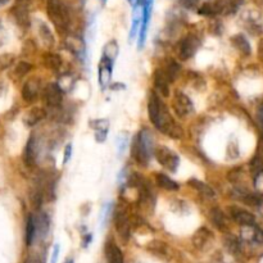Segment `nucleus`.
I'll list each match as a JSON object with an SVG mask.
<instances>
[{"label":"nucleus","mask_w":263,"mask_h":263,"mask_svg":"<svg viewBox=\"0 0 263 263\" xmlns=\"http://www.w3.org/2000/svg\"><path fill=\"white\" fill-rule=\"evenodd\" d=\"M148 115L153 125L159 131L174 139H180L184 135L182 128L174 121L166 105L161 102L157 94H152L148 103Z\"/></svg>","instance_id":"nucleus-1"},{"label":"nucleus","mask_w":263,"mask_h":263,"mask_svg":"<svg viewBox=\"0 0 263 263\" xmlns=\"http://www.w3.org/2000/svg\"><path fill=\"white\" fill-rule=\"evenodd\" d=\"M46 13L59 33L64 35L68 32L71 26V13L63 0H48Z\"/></svg>","instance_id":"nucleus-2"},{"label":"nucleus","mask_w":263,"mask_h":263,"mask_svg":"<svg viewBox=\"0 0 263 263\" xmlns=\"http://www.w3.org/2000/svg\"><path fill=\"white\" fill-rule=\"evenodd\" d=\"M152 141L153 139H152L149 131L144 130L138 136H135L133 144H131V157L141 166L148 164L152 151Z\"/></svg>","instance_id":"nucleus-3"},{"label":"nucleus","mask_w":263,"mask_h":263,"mask_svg":"<svg viewBox=\"0 0 263 263\" xmlns=\"http://www.w3.org/2000/svg\"><path fill=\"white\" fill-rule=\"evenodd\" d=\"M154 157L158 161V163L162 164L168 171H176L177 167H179V157L174 152L170 151L168 148H166V146H158L154 151Z\"/></svg>","instance_id":"nucleus-4"},{"label":"nucleus","mask_w":263,"mask_h":263,"mask_svg":"<svg viewBox=\"0 0 263 263\" xmlns=\"http://www.w3.org/2000/svg\"><path fill=\"white\" fill-rule=\"evenodd\" d=\"M199 46H200V41L197 36L193 35V33L185 36V37L180 41L179 48H177V53H179L180 59H182V61H187V59H190L195 53H197Z\"/></svg>","instance_id":"nucleus-5"},{"label":"nucleus","mask_w":263,"mask_h":263,"mask_svg":"<svg viewBox=\"0 0 263 263\" xmlns=\"http://www.w3.org/2000/svg\"><path fill=\"white\" fill-rule=\"evenodd\" d=\"M172 108H174L175 113L179 116L180 118L186 117L187 115L193 112L194 107H193V103L190 100V98L186 94H184L182 91L177 90L174 95V100H172Z\"/></svg>","instance_id":"nucleus-6"},{"label":"nucleus","mask_w":263,"mask_h":263,"mask_svg":"<svg viewBox=\"0 0 263 263\" xmlns=\"http://www.w3.org/2000/svg\"><path fill=\"white\" fill-rule=\"evenodd\" d=\"M115 228L123 243H127L131 238V222L126 213L117 212L115 216Z\"/></svg>","instance_id":"nucleus-7"},{"label":"nucleus","mask_w":263,"mask_h":263,"mask_svg":"<svg viewBox=\"0 0 263 263\" xmlns=\"http://www.w3.org/2000/svg\"><path fill=\"white\" fill-rule=\"evenodd\" d=\"M63 100V90L57 84H49L44 90V102L50 108L61 107Z\"/></svg>","instance_id":"nucleus-8"},{"label":"nucleus","mask_w":263,"mask_h":263,"mask_svg":"<svg viewBox=\"0 0 263 263\" xmlns=\"http://www.w3.org/2000/svg\"><path fill=\"white\" fill-rule=\"evenodd\" d=\"M229 215L236 223L241 225L243 228L244 226H254V223H256L254 216L251 212H248V211L243 210V208L230 207L229 208Z\"/></svg>","instance_id":"nucleus-9"},{"label":"nucleus","mask_w":263,"mask_h":263,"mask_svg":"<svg viewBox=\"0 0 263 263\" xmlns=\"http://www.w3.org/2000/svg\"><path fill=\"white\" fill-rule=\"evenodd\" d=\"M112 66L113 62L102 57L99 63V85L102 89H105L109 85L110 79H112Z\"/></svg>","instance_id":"nucleus-10"},{"label":"nucleus","mask_w":263,"mask_h":263,"mask_svg":"<svg viewBox=\"0 0 263 263\" xmlns=\"http://www.w3.org/2000/svg\"><path fill=\"white\" fill-rule=\"evenodd\" d=\"M211 240H212V233L207 228L198 229L193 236V244L197 249H204V247H207Z\"/></svg>","instance_id":"nucleus-11"},{"label":"nucleus","mask_w":263,"mask_h":263,"mask_svg":"<svg viewBox=\"0 0 263 263\" xmlns=\"http://www.w3.org/2000/svg\"><path fill=\"white\" fill-rule=\"evenodd\" d=\"M39 95V82L37 80H28L22 87V98L25 102L32 103Z\"/></svg>","instance_id":"nucleus-12"},{"label":"nucleus","mask_w":263,"mask_h":263,"mask_svg":"<svg viewBox=\"0 0 263 263\" xmlns=\"http://www.w3.org/2000/svg\"><path fill=\"white\" fill-rule=\"evenodd\" d=\"M36 157H37V151H36V140L35 136H31L27 141V145H26L25 154H23V159H25V163L28 167H33L36 164Z\"/></svg>","instance_id":"nucleus-13"},{"label":"nucleus","mask_w":263,"mask_h":263,"mask_svg":"<svg viewBox=\"0 0 263 263\" xmlns=\"http://www.w3.org/2000/svg\"><path fill=\"white\" fill-rule=\"evenodd\" d=\"M154 85H156V89L163 97H170V82L162 69H157L156 73H154Z\"/></svg>","instance_id":"nucleus-14"},{"label":"nucleus","mask_w":263,"mask_h":263,"mask_svg":"<svg viewBox=\"0 0 263 263\" xmlns=\"http://www.w3.org/2000/svg\"><path fill=\"white\" fill-rule=\"evenodd\" d=\"M105 257H107L108 263H123V254L121 249L116 246L115 243L105 244Z\"/></svg>","instance_id":"nucleus-15"},{"label":"nucleus","mask_w":263,"mask_h":263,"mask_svg":"<svg viewBox=\"0 0 263 263\" xmlns=\"http://www.w3.org/2000/svg\"><path fill=\"white\" fill-rule=\"evenodd\" d=\"M46 117V112L44 108L35 107L32 109H30L27 112V115L25 116V122L28 126H35L36 123H39L40 121H43Z\"/></svg>","instance_id":"nucleus-16"},{"label":"nucleus","mask_w":263,"mask_h":263,"mask_svg":"<svg viewBox=\"0 0 263 263\" xmlns=\"http://www.w3.org/2000/svg\"><path fill=\"white\" fill-rule=\"evenodd\" d=\"M210 218L211 222L221 231H225L228 229V220H226V216L223 215V212L218 208H212L210 212Z\"/></svg>","instance_id":"nucleus-17"},{"label":"nucleus","mask_w":263,"mask_h":263,"mask_svg":"<svg viewBox=\"0 0 263 263\" xmlns=\"http://www.w3.org/2000/svg\"><path fill=\"white\" fill-rule=\"evenodd\" d=\"M13 15L18 25L23 28H27L30 26V15H28V8L21 7V5H14L13 8Z\"/></svg>","instance_id":"nucleus-18"},{"label":"nucleus","mask_w":263,"mask_h":263,"mask_svg":"<svg viewBox=\"0 0 263 263\" xmlns=\"http://www.w3.org/2000/svg\"><path fill=\"white\" fill-rule=\"evenodd\" d=\"M223 10L222 4L221 2H216V3H204L202 7L198 9V13L200 15H205V17H215L217 15L218 13H221Z\"/></svg>","instance_id":"nucleus-19"},{"label":"nucleus","mask_w":263,"mask_h":263,"mask_svg":"<svg viewBox=\"0 0 263 263\" xmlns=\"http://www.w3.org/2000/svg\"><path fill=\"white\" fill-rule=\"evenodd\" d=\"M37 33L40 36L41 41L44 43V45L48 46V48L54 45V36L45 22H41V21L37 22Z\"/></svg>","instance_id":"nucleus-20"},{"label":"nucleus","mask_w":263,"mask_h":263,"mask_svg":"<svg viewBox=\"0 0 263 263\" xmlns=\"http://www.w3.org/2000/svg\"><path fill=\"white\" fill-rule=\"evenodd\" d=\"M231 43L234 44L236 49H238L240 53H243L244 55H249L252 53V48H251V44L249 41L247 40V37L241 33H238V35L233 36L231 37Z\"/></svg>","instance_id":"nucleus-21"},{"label":"nucleus","mask_w":263,"mask_h":263,"mask_svg":"<svg viewBox=\"0 0 263 263\" xmlns=\"http://www.w3.org/2000/svg\"><path fill=\"white\" fill-rule=\"evenodd\" d=\"M35 225H36V236L39 238H45L46 234L49 231V218L46 216V213H40L37 218H35Z\"/></svg>","instance_id":"nucleus-22"},{"label":"nucleus","mask_w":263,"mask_h":263,"mask_svg":"<svg viewBox=\"0 0 263 263\" xmlns=\"http://www.w3.org/2000/svg\"><path fill=\"white\" fill-rule=\"evenodd\" d=\"M162 71H163V73L166 74L167 80H168V82L171 84V82H174L175 80L177 79V76L180 74V72H181V67H180V64L177 63V62L170 61L168 63H167L166 68L162 69Z\"/></svg>","instance_id":"nucleus-23"},{"label":"nucleus","mask_w":263,"mask_h":263,"mask_svg":"<svg viewBox=\"0 0 263 263\" xmlns=\"http://www.w3.org/2000/svg\"><path fill=\"white\" fill-rule=\"evenodd\" d=\"M44 64L48 69H51V71H57V69L61 68L62 66V58L58 55V54L53 53H46L43 58Z\"/></svg>","instance_id":"nucleus-24"},{"label":"nucleus","mask_w":263,"mask_h":263,"mask_svg":"<svg viewBox=\"0 0 263 263\" xmlns=\"http://www.w3.org/2000/svg\"><path fill=\"white\" fill-rule=\"evenodd\" d=\"M156 181L158 184V186L163 187V189L170 190V192H174V190L179 189V185L177 182H175L174 180L170 179L167 175L164 174H157L156 175Z\"/></svg>","instance_id":"nucleus-25"},{"label":"nucleus","mask_w":263,"mask_h":263,"mask_svg":"<svg viewBox=\"0 0 263 263\" xmlns=\"http://www.w3.org/2000/svg\"><path fill=\"white\" fill-rule=\"evenodd\" d=\"M187 184H189L192 187H194L195 190H198V192L202 193V194L207 195V197H210V198L215 197V194H216L215 190H213L211 186H208L207 184H204V182L199 181V180L192 179L187 181Z\"/></svg>","instance_id":"nucleus-26"},{"label":"nucleus","mask_w":263,"mask_h":263,"mask_svg":"<svg viewBox=\"0 0 263 263\" xmlns=\"http://www.w3.org/2000/svg\"><path fill=\"white\" fill-rule=\"evenodd\" d=\"M35 238H36L35 217H33V216H28L27 226H26V243H27L28 247L32 246Z\"/></svg>","instance_id":"nucleus-27"},{"label":"nucleus","mask_w":263,"mask_h":263,"mask_svg":"<svg viewBox=\"0 0 263 263\" xmlns=\"http://www.w3.org/2000/svg\"><path fill=\"white\" fill-rule=\"evenodd\" d=\"M28 197H30L32 207L36 208V210H39V208L41 207V203H43L44 190L41 189V186L33 187V189L30 192V195H28Z\"/></svg>","instance_id":"nucleus-28"},{"label":"nucleus","mask_w":263,"mask_h":263,"mask_svg":"<svg viewBox=\"0 0 263 263\" xmlns=\"http://www.w3.org/2000/svg\"><path fill=\"white\" fill-rule=\"evenodd\" d=\"M118 55V45L115 40L109 41V43L105 44L104 49H103V57L107 59H109L110 62H113L116 59V57Z\"/></svg>","instance_id":"nucleus-29"},{"label":"nucleus","mask_w":263,"mask_h":263,"mask_svg":"<svg viewBox=\"0 0 263 263\" xmlns=\"http://www.w3.org/2000/svg\"><path fill=\"white\" fill-rule=\"evenodd\" d=\"M67 44H68L69 50H71L72 53L77 54V55H80V54L82 53V50H84V45H82L81 39L77 37V36H71V37L67 40Z\"/></svg>","instance_id":"nucleus-30"},{"label":"nucleus","mask_w":263,"mask_h":263,"mask_svg":"<svg viewBox=\"0 0 263 263\" xmlns=\"http://www.w3.org/2000/svg\"><path fill=\"white\" fill-rule=\"evenodd\" d=\"M31 68H32V66L30 63H27V62H20L15 66L13 74H14L15 79H22V77H25L31 71Z\"/></svg>","instance_id":"nucleus-31"},{"label":"nucleus","mask_w":263,"mask_h":263,"mask_svg":"<svg viewBox=\"0 0 263 263\" xmlns=\"http://www.w3.org/2000/svg\"><path fill=\"white\" fill-rule=\"evenodd\" d=\"M149 249H151V252H153L154 254H158V256H166V249H167V246L164 243H162V241H152L151 244H149Z\"/></svg>","instance_id":"nucleus-32"},{"label":"nucleus","mask_w":263,"mask_h":263,"mask_svg":"<svg viewBox=\"0 0 263 263\" xmlns=\"http://www.w3.org/2000/svg\"><path fill=\"white\" fill-rule=\"evenodd\" d=\"M226 247H228L229 251L234 254L239 253V251H240V244H239V241L236 240L235 238L226 239Z\"/></svg>","instance_id":"nucleus-33"},{"label":"nucleus","mask_w":263,"mask_h":263,"mask_svg":"<svg viewBox=\"0 0 263 263\" xmlns=\"http://www.w3.org/2000/svg\"><path fill=\"white\" fill-rule=\"evenodd\" d=\"M254 186L259 194H263V171H259L254 179Z\"/></svg>","instance_id":"nucleus-34"},{"label":"nucleus","mask_w":263,"mask_h":263,"mask_svg":"<svg viewBox=\"0 0 263 263\" xmlns=\"http://www.w3.org/2000/svg\"><path fill=\"white\" fill-rule=\"evenodd\" d=\"M12 55H0V71L9 67L10 63H12Z\"/></svg>","instance_id":"nucleus-35"},{"label":"nucleus","mask_w":263,"mask_h":263,"mask_svg":"<svg viewBox=\"0 0 263 263\" xmlns=\"http://www.w3.org/2000/svg\"><path fill=\"white\" fill-rule=\"evenodd\" d=\"M253 241H256L258 244H263V230L259 228H256V226H254Z\"/></svg>","instance_id":"nucleus-36"},{"label":"nucleus","mask_w":263,"mask_h":263,"mask_svg":"<svg viewBox=\"0 0 263 263\" xmlns=\"http://www.w3.org/2000/svg\"><path fill=\"white\" fill-rule=\"evenodd\" d=\"M179 2L182 7L187 8V9H194L198 5V0H179Z\"/></svg>","instance_id":"nucleus-37"},{"label":"nucleus","mask_w":263,"mask_h":263,"mask_svg":"<svg viewBox=\"0 0 263 263\" xmlns=\"http://www.w3.org/2000/svg\"><path fill=\"white\" fill-rule=\"evenodd\" d=\"M25 263H44V258L39 256V254H32V256L27 257Z\"/></svg>","instance_id":"nucleus-38"},{"label":"nucleus","mask_w":263,"mask_h":263,"mask_svg":"<svg viewBox=\"0 0 263 263\" xmlns=\"http://www.w3.org/2000/svg\"><path fill=\"white\" fill-rule=\"evenodd\" d=\"M239 172H240V170H239V168L233 170V171L229 174V176H228L229 180H230V181H233V182H235L236 180H238V177L240 176V174H239Z\"/></svg>","instance_id":"nucleus-39"},{"label":"nucleus","mask_w":263,"mask_h":263,"mask_svg":"<svg viewBox=\"0 0 263 263\" xmlns=\"http://www.w3.org/2000/svg\"><path fill=\"white\" fill-rule=\"evenodd\" d=\"M126 141H127V136H126V135H123L122 141H121V139H118V144H117V145H118V152H120V154L125 152Z\"/></svg>","instance_id":"nucleus-40"},{"label":"nucleus","mask_w":263,"mask_h":263,"mask_svg":"<svg viewBox=\"0 0 263 263\" xmlns=\"http://www.w3.org/2000/svg\"><path fill=\"white\" fill-rule=\"evenodd\" d=\"M71 153H72V145H71V144H68V145L66 146V151H64L63 163H67V162H68L69 157H71Z\"/></svg>","instance_id":"nucleus-41"},{"label":"nucleus","mask_w":263,"mask_h":263,"mask_svg":"<svg viewBox=\"0 0 263 263\" xmlns=\"http://www.w3.org/2000/svg\"><path fill=\"white\" fill-rule=\"evenodd\" d=\"M58 253H59V246H58V244H55V247H54V251H53V258H51V263L57 262V258H58Z\"/></svg>","instance_id":"nucleus-42"},{"label":"nucleus","mask_w":263,"mask_h":263,"mask_svg":"<svg viewBox=\"0 0 263 263\" xmlns=\"http://www.w3.org/2000/svg\"><path fill=\"white\" fill-rule=\"evenodd\" d=\"M258 57L261 61H263V40L259 41V45H258Z\"/></svg>","instance_id":"nucleus-43"},{"label":"nucleus","mask_w":263,"mask_h":263,"mask_svg":"<svg viewBox=\"0 0 263 263\" xmlns=\"http://www.w3.org/2000/svg\"><path fill=\"white\" fill-rule=\"evenodd\" d=\"M9 3V0H0V7H3V5L8 4Z\"/></svg>","instance_id":"nucleus-44"},{"label":"nucleus","mask_w":263,"mask_h":263,"mask_svg":"<svg viewBox=\"0 0 263 263\" xmlns=\"http://www.w3.org/2000/svg\"><path fill=\"white\" fill-rule=\"evenodd\" d=\"M128 2H131V3H134V4H139V3H143L144 0H128Z\"/></svg>","instance_id":"nucleus-45"},{"label":"nucleus","mask_w":263,"mask_h":263,"mask_svg":"<svg viewBox=\"0 0 263 263\" xmlns=\"http://www.w3.org/2000/svg\"><path fill=\"white\" fill-rule=\"evenodd\" d=\"M259 120H261V122L263 125V109H261V112H259Z\"/></svg>","instance_id":"nucleus-46"},{"label":"nucleus","mask_w":263,"mask_h":263,"mask_svg":"<svg viewBox=\"0 0 263 263\" xmlns=\"http://www.w3.org/2000/svg\"><path fill=\"white\" fill-rule=\"evenodd\" d=\"M66 263H73V261H72V259H68Z\"/></svg>","instance_id":"nucleus-47"}]
</instances>
